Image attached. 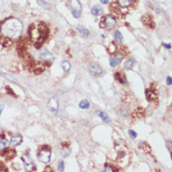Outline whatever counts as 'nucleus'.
Here are the masks:
<instances>
[{"label":"nucleus","mask_w":172,"mask_h":172,"mask_svg":"<svg viewBox=\"0 0 172 172\" xmlns=\"http://www.w3.org/2000/svg\"><path fill=\"white\" fill-rule=\"evenodd\" d=\"M23 24L17 18H9L1 25V32L9 40H17L23 32Z\"/></svg>","instance_id":"nucleus-1"},{"label":"nucleus","mask_w":172,"mask_h":172,"mask_svg":"<svg viewBox=\"0 0 172 172\" xmlns=\"http://www.w3.org/2000/svg\"><path fill=\"white\" fill-rule=\"evenodd\" d=\"M28 33H29V37L31 41L35 43V46L37 48H40L41 44L43 43V41L47 39L49 29L45 24L41 23L40 24L38 27H36L34 25H30L29 29H28Z\"/></svg>","instance_id":"nucleus-2"},{"label":"nucleus","mask_w":172,"mask_h":172,"mask_svg":"<svg viewBox=\"0 0 172 172\" xmlns=\"http://www.w3.org/2000/svg\"><path fill=\"white\" fill-rule=\"evenodd\" d=\"M116 24H117V20H116L115 17H113L112 15H106V16L101 21L100 27L103 28V29H106V30H110L115 27Z\"/></svg>","instance_id":"nucleus-3"},{"label":"nucleus","mask_w":172,"mask_h":172,"mask_svg":"<svg viewBox=\"0 0 172 172\" xmlns=\"http://www.w3.org/2000/svg\"><path fill=\"white\" fill-rule=\"evenodd\" d=\"M38 159L41 163L48 164L51 160V149L48 146H43L38 153Z\"/></svg>","instance_id":"nucleus-4"},{"label":"nucleus","mask_w":172,"mask_h":172,"mask_svg":"<svg viewBox=\"0 0 172 172\" xmlns=\"http://www.w3.org/2000/svg\"><path fill=\"white\" fill-rule=\"evenodd\" d=\"M70 7L71 9V13L75 18H79L82 13V5L79 0H71Z\"/></svg>","instance_id":"nucleus-5"},{"label":"nucleus","mask_w":172,"mask_h":172,"mask_svg":"<svg viewBox=\"0 0 172 172\" xmlns=\"http://www.w3.org/2000/svg\"><path fill=\"white\" fill-rule=\"evenodd\" d=\"M40 58H41V60H43V61L46 62V64L49 65L50 66L51 65V62L54 60V57L53 55L49 52L47 49L45 48H41V50H40Z\"/></svg>","instance_id":"nucleus-6"},{"label":"nucleus","mask_w":172,"mask_h":172,"mask_svg":"<svg viewBox=\"0 0 172 172\" xmlns=\"http://www.w3.org/2000/svg\"><path fill=\"white\" fill-rule=\"evenodd\" d=\"M22 161H23L25 170H27V171H35L36 170V167L32 163V160L30 159V157L28 155L25 154V155L22 156Z\"/></svg>","instance_id":"nucleus-7"},{"label":"nucleus","mask_w":172,"mask_h":172,"mask_svg":"<svg viewBox=\"0 0 172 172\" xmlns=\"http://www.w3.org/2000/svg\"><path fill=\"white\" fill-rule=\"evenodd\" d=\"M88 71H90V74H91L92 76H100L103 74V69H102L98 64L91 63V64L88 66Z\"/></svg>","instance_id":"nucleus-8"},{"label":"nucleus","mask_w":172,"mask_h":172,"mask_svg":"<svg viewBox=\"0 0 172 172\" xmlns=\"http://www.w3.org/2000/svg\"><path fill=\"white\" fill-rule=\"evenodd\" d=\"M49 109L52 112H57L58 110V101H57L56 98H51L48 101V103H47Z\"/></svg>","instance_id":"nucleus-9"},{"label":"nucleus","mask_w":172,"mask_h":172,"mask_svg":"<svg viewBox=\"0 0 172 172\" xmlns=\"http://www.w3.org/2000/svg\"><path fill=\"white\" fill-rule=\"evenodd\" d=\"M122 59H123V56L120 55V54L115 56V57H110V60H109V61H110V66L112 67V68L117 67L118 65L122 61Z\"/></svg>","instance_id":"nucleus-10"},{"label":"nucleus","mask_w":172,"mask_h":172,"mask_svg":"<svg viewBox=\"0 0 172 172\" xmlns=\"http://www.w3.org/2000/svg\"><path fill=\"white\" fill-rule=\"evenodd\" d=\"M142 22L145 25L149 26V27L153 28L155 26V24H154L153 20H152V17L151 15H147V16H144L142 18Z\"/></svg>","instance_id":"nucleus-11"},{"label":"nucleus","mask_w":172,"mask_h":172,"mask_svg":"<svg viewBox=\"0 0 172 172\" xmlns=\"http://www.w3.org/2000/svg\"><path fill=\"white\" fill-rule=\"evenodd\" d=\"M146 98L149 102H153L157 99V93L153 90H146Z\"/></svg>","instance_id":"nucleus-12"},{"label":"nucleus","mask_w":172,"mask_h":172,"mask_svg":"<svg viewBox=\"0 0 172 172\" xmlns=\"http://www.w3.org/2000/svg\"><path fill=\"white\" fill-rule=\"evenodd\" d=\"M23 141V138L20 135H14L10 138V143H12V146H17V145L21 144Z\"/></svg>","instance_id":"nucleus-13"},{"label":"nucleus","mask_w":172,"mask_h":172,"mask_svg":"<svg viewBox=\"0 0 172 172\" xmlns=\"http://www.w3.org/2000/svg\"><path fill=\"white\" fill-rule=\"evenodd\" d=\"M91 13L93 15H95V16L102 15V13H103V8L100 5H95L94 7L91 9Z\"/></svg>","instance_id":"nucleus-14"},{"label":"nucleus","mask_w":172,"mask_h":172,"mask_svg":"<svg viewBox=\"0 0 172 172\" xmlns=\"http://www.w3.org/2000/svg\"><path fill=\"white\" fill-rule=\"evenodd\" d=\"M25 49H26V45H25V41H21L18 43V46H17V50H18V53L20 55H24L25 53Z\"/></svg>","instance_id":"nucleus-15"},{"label":"nucleus","mask_w":172,"mask_h":172,"mask_svg":"<svg viewBox=\"0 0 172 172\" xmlns=\"http://www.w3.org/2000/svg\"><path fill=\"white\" fill-rule=\"evenodd\" d=\"M138 148H139L140 149H142L143 152H151V151H152V149L149 147V145L148 144L147 142H140L139 144H138Z\"/></svg>","instance_id":"nucleus-16"},{"label":"nucleus","mask_w":172,"mask_h":172,"mask_svg":"<svg viewBox=\"0 0 172 172\" xmlns=\"http://www.w3.org/2000/svg\"><path fill=\"white\" fill-rule=\"evenodd\" d=\"M115 78H116L119 82L121 83V84H127L125 75H123L121 73H116V74H115Z\"/></svg>","instance_id":"nucleus-17"},{"label":"nucleus","mask_w":172,"mask_h":172,"mask_svg":"<svg viewBox=\"0 0 172 172\" xmlns=\"http://www.w3.org/2000/svg\"><path fill=\"white\" fill-rule=\"evenodd\" d=\"M135 60L134 59V58H130V59H128L126 62H125V64H124V68L126 70H132L133 69L134 65H135Z\"/></svg>","instance_id":"nucleus-18"},{"label":"nucleus","mask_w":172,"mask_h":172,"mask_svg":"<svg viewBox=\"0 0 172 172\" xmlns=\"http://www.w3.org/2000/svg\"><path fill=\"white\" fill-rule=\"evenodd\" d=\"M132 4V0H118V5L121 8H127Z\"/></svg>","instance_id":"nucleus-19"},{"label":"nucleus","mask_w":172,"mask_h":172,"mask_svg":"<svg viewBox=\"0 0 172 172\" xmlns=\"http://www.w3.org/2000/svg\"><path fill=\"white\" fill-rule=\"evenodd\" d=\"M97 115H99V117L101 118L103 121L108 122L109 120H110V119H109V117H108V115L106 114V113L102 112V111H97Z\"/></svg>","instance_id":"nucleus-20"},{"label":"nucleus","mask_w":172,"mask_h":172,"mask_svg":"<svg viewBox=\"0 0 172 172\" xmlns=\"http://www.w3.org/2000/svg\"><path fill=\"white\" fill-rule=\"evenodd\" d=\"M114 38H115V40L118 41V42H119V43H121L122 41H123V36H122L121 32H120V31H119V30L115 31Z\"/></svg>","instance_id":"nucleus-21"},{"label":"nucleus","mask_w":172,"mask_h":172,"mask_svg":"<svg viewBox=\"0 0 172 172\" xmlns=\"http://www.w3.org/2000/svg\"><path fill=\"white\" fill-rule=\"evenodd\" d=\"M77 30L81 34L84 36V37H88V35H90V32H88V30L87 28H85L83 25H78L77 26Z\"/></svg>","instance_id":"nucleus-22"},{"label":"nucleus","mask_w":172,"mask_h":172,"mask_svg":"<svg viewBox=\"0 0 172 172\" xmlns=\"http://www.w3.org/2000/svg\"><path fill=\"white\" fill-rule=\"evenodd\" d=\"M1 155L2 156H6L8 159H12L15 156V152L14 151H5V152H3L2 153H1Z\"/></svg>","instance_id":"nucleus-23"},{"label":"nucleus","mask_w":172,"mask_h":172,"mask_svg":"<svg viewBox=\"0 0 172 172\" xmlns=\"http://www.w3.org/2000/svg\"><path fill=\"white\" fill-rule=\"evenodd\" d=\"M61 68L64 71H69L71 69V63L67 60H64V61L61 62Z\"/></svg>","instance_id":"nucleus-24"},{"label":"nucleus","mask_w":172,"mask_h":172,"mask_svg":"<svg viewBox=\"0 0 172 172\" xmlns=\"http://www.w3.org/2000/svg\"><path fill=\"white\" fill-rule=\"evenodd\" d=\"M90 102L87 101V100H83L79 103V107L81 109H87V108H90Z\"/></svg>","instance_id":"nucleus-25"},{"label":"nucleus","mask_w":172,"mask_h":172,"mask_svg":"<svg viewBox=\"0 0 172 172\" xmlns=\"http://www.w3.org/2000/svg\"><path fill=\"white\" fill-rule=\"evenodd\" d=\"M117 45L114 43V42H111L110 44H109V46H108V49L107 51L109 52V54H115L116 52H117Z\"/></svg>","instance_id":"nucleus-26"},{"label":"nucleus","mask_w":172,"mask_h":172,"mask_svg":"<svg viewBox=\"0 0 172 172\" xmlns=\"http://www.w3.org/2000/svg\"><path fill=\"white\" fill-rule=\"evenodd\" d=\"M9 141L7 139H5V138H2V139L0 140V149H7L9 147Z\"/></svg>","instance_id":"nucleus-27"},{"label":"nucleus","mask_w":172,"mask_h":172,"mask_svg":"<svg viewBox=\"0 0 172 172\" xmlns=\"http://www.w3.org/2000/svg\"><path fill=\"white\" fill-rule=\"evenodd\" d=\"M37 1H38V3L41 5V7H43L44 9H51V5L49 4V3L45 2L44 0H37Z\"/></svg>","instance_id":"nucleus-28"},{"label":"nucleus","mask_w":172,"mask_h":172,"mask_svg":"<svg viewBox=\"0 0 172 172\" xmlns=\"http://www.w3.org/2000/svg\"><path fill=\"white\" fill-rule=\"evenodd\" d=\"M0 74H1V75H3L4 77L7 78V79H8L9 81H12V82H13V83H16V82H17L16 79H15V78H14L13 76L9 75V74H1V73H0Z\"/></svg>","instance_id":"nucleus-29"},{"label":"nucleus","mask_w":172,"mask_h":172,"mask_svg":"<svg viewBox=\"0 0 172 172\" xmlns=\"http://www.w3.org/2000/svg\"><path fill=\"white\" fill-rule=\"evenodd\" d=\"M60 153H61L62 156H68L70 153H71V149H66V147H64V149H60Z\"/></svg>","instance_id":"nucleus-30"},{"label":"nucleus","mask_w":172,"mask_h":172,"mask_svg":"<svg viewBox=\"0 0 172 172\" xmlns=\"http://www.w3.org/2000/svg\"><path fill=\"white\" fill-rule=\"evenodd\" d=\"M57 169H58V171H64L65 169V164L63 161H59L58 162V165H57Z\"/></svg>","instance_id":"nucleus-31"},{"label":"nucleus","mask_w":172,"mask_h":172,"mask_svg":"<svg viewBox=\"0 0 172 172\" xmlns=\"http://www.w3.org/2000/svg\"><path fill=\"white\" fill-rule=\"evenodd\" d=\"M128 134H129V136L132 138V139H135V138L137 137V134L135 133L134 130H129L128 131Z\"/></svg>","instance_id":"nucleus-32"},{"label":"nucleus","mask_w":172,"mask_h":172,"mask_svg":"<svg viewBox=\"0 0 172 172\" xmlns=\"http://www.w3.org/2000/svg\"><path fill=\"white\" fill-rule=\"evenodd\" d=\"M103 172H112V171H115V169H113V168L112 167H108V165H106L104 167V169L103 170Z\"/></svg>","instance_id":"nucleus-33"},{"label":"nucleus","mask_w":172,"mask_h":172,"mask_svg":"<svg viewBox=\"0 0 172 172\" xmlns=\"http://www.w3.org/2000/svg\"><path fill=\"white\" fill-rule=\"evenodd\" d=\"M7 91L9 93V95H13L14 97H16V95L14 94L13 90H10V87H7Z\"/></svg>","instance_id":"nucleus-34"},{"label":"nucleus","mask_w":172,"mask_h":172,"mask_svg":"<svg viewBox=\"0 0 172 172\" xmlns=\"http://www.w3.org/2000/svg\"><path fill=\"white\" fill-rule=\"evenodd\" d=\"M167 84H168V86H171L172 85V78H171V76H168V77L167 78Z\"/></svg>","instance_id":"nucleus-35"},{"label":"nucleus","mask_w":172,"mask_h":172,"mask_svg":"<svg viewBox=\"0 0 172 172\" xmlns=\"http://www.w3.org/2000/svg\"><path fill=\"white\" fill-rule=\"evenodd\" d=\"M163 45L165 49H171V44L170 43H163Z\"/></svg>","instance_id":"nucleus-36"},{"label":"nucleus","mask_w":172,"mask_h":172,"mask_svg":"<svg viewBox=\"0 0 172 172\" xmlns=\"http://www.w3.org/2000/svg\"><path fill=\"white\" fill-rule=\"evenodd\" d=\"M108 1H109V0H100V2H101L102 4H107Z\"/></svg>","instance_id":"nucleus-37"},{"label":"nucleus","mask_w":172,"mask_h":172,"mask_svg":"<svg viewBox=\"0 0 172 172\" xmlns=\"http://www.w3.org/2000/svg\"><path fill=\"white\" fill-rule=\"evenodd\" d=\"M3 109H4V106H0V116H1V113H2Z\"/></svg>","instance_id":"nucleus-38"},{"label":"nucleus","mask_w":172,"mask_h":172,"mask_svg":"<svg viewBox=\"0 0 172 172\" xmlns=\"http://www.w3.org/2000/svg\"><path fill=\"white\" fill-rule=\"evenodd\" d=\"M155 10H156V13H160V12H159L158 9H155Z\"/></svg>","instance_id":"nucleus-39"},{"label":"nucleus","mask_w":172,"mask_h":172,"mask_svg":"<svg viewBox=\"0 0 172 172\" xmlns=\"http://www.w3.org/2000/svg\"><path fill=\"white\" fill-rule=\"evenodd\" d=\"M0 170H2V168H1V165H0Z\"/></svg>","instance_id":"nucleus-40"}]
</instances>
